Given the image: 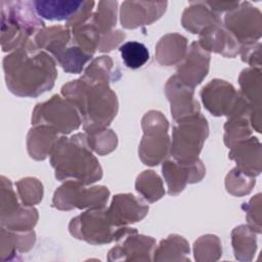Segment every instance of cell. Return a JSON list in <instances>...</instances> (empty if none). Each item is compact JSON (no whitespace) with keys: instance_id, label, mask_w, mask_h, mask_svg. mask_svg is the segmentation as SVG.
Masks as SVG:
<instances>
[{"instance_id":"obj_25","label":"cell","mask_w":262,"mask_h":262,"mask_svg":"<svg viewBox=\"0 0 262 262\" xmlns=\"http://www.w3.org/2000/svg\"><path fill=\"white\" fill-rule=\"evenodd\" d=\"M135 187L149 203L160 200L165 193L162 179L154 171H144L138 175Z\"/></svg>"},{"instance_id":"obj_31","label":"cell","mask_w":262,"mask_h":262,"mask_svg":"<svg viewBox=\"0 0 262 262\" xmlns=\"http://www.w3.org/2000/svg\"><path fill=\"white\" fill-rule=\"evenodd\" d=\"M225 184L228 192L242 196L244 194H248L252 190V187L255 184V179L254 177L239 171L237 168H234L227 175Z\"/></svg>"},{"instance_id":"obj_8","label":"cell","mask_w":262,"mask_h":262,"mask_svg":"<svg viewBox=\"0 0 262 262\" xmlns=\"http://www.w3.org/2000/svg\"><path fill=\"white\" fill-rule=\"evenodd\" d=\"M168 127L167 119L160 112L150 111L143 117L144 135L139 144V157L145 165H158L167 157L170 148Z\"/></svg>"},{"instance_id":"obj_18","label":"cell","mask_w":262,"mask_h":262,"mask_svg":"<svg viewBox=\"0 0 262 262\" xmlns=\"http://www.w3.org/2000/svg\"><path fill=\"white\" fill-rule=\"evenodd\" d=\"M229 158L237 164L236 168L249 176H257L261 172V148L256 137L247 138L232 147Z\"/></svg>"},{"instance_id":"obj_28","label":"cell","mask_w":262,"mask_h":262,"mask_svg":"<svg viewBox=\"0 0 262 262\" xmlns=\"http://www.w3.org/2000/svg\"><path fill=\"white\" fill-rule=\"evenodd\" d=\"M117 1H99L96 11L92 13V19L101 36L112 32L117 21Z\"/></svg>"},{"instance_id":"obj_27","label":"cell","mask_w":262,"mask_h":262,"mask_svg":"<svg viewBox=\"0 0 262 262\" xmlns=\"http://www.w3.org/2000/svg\"><path fill=\"white\" fill-rule=\"evenodd\" d=\"M121 57L129 69H139L149 59V52L146 46L137 41H129L119 47Z\"/></svg>"},{"instance_id":"obj_15","label":"cell","mask_w":262,"mask_h":262,"mask_svg":"<svg viewBox=\"0 0 262 262\" xmlns=\"http://www.w3.org/2000/svg\"><path fill=\"white\" fill-rule=\"evenodd\" d=\"M165 92L171 103V113L176 121L199 113L200 105L193 98V88L183 84L176 75L168 80Z\"/></svg>"},{"instance_id":"obj_36","label":"cell","mask_w":262,"mask_h":262,"mask_svg":"<svg viewBox=\"0 0 262 262\" xmlns=\"http://www.w3.org/2000/svg\"><path fill=\"white\" fill-rule=\"evenodd\" d=\"M211 10L217 14L222 11H230L238 6V1H205Z\"/></svg>"},{"instance_id":"obj_32","label":"cell","mask_w":262,"mask_h":262,"mask_svg":"<svg viewBox=\"0 0 262 262\" xmlns=\"http://www.w3.org/2000/svg\"><path fill=\"white\" fill-rule=\"evenodd\" d=\"M113 64L110 56H99L87 67L83 77L95 82L108 83L112 78Z\"/></svg>"},{"instance_id":"obj_12","label":"cell","mask_w":262,"mask_h":262,"mask_svg":"<svg viewBox=\"0 0 262 262\" xmlns=\"http://www.w3.org/2000/svg\"><path fill=\"white\" fill-rule=\"evenodd\" d=\"M163 175L168 185V193L178 194L187 183L200 181L205 175V167L200 160L191 164H182L177 161H166L163 164Z\"/></svg>"},{"instance_id":"obj_13","label":"cell","mask_w":262,"mask_h":262,"mask_svg":"<svg viewBox=\"0 0 262 262\" xmlns=\"http://www.w3.org/2000/svg\"><path fill=\"white\" fill-rule=\"evenodd\" d=\"M183 62L177 69L178 79L185 85L193 88L207 76L210 63V54L198 42H192L187 49Z\"/></svg>"},{"instance_id":"obj_2","label":"cell","mask_w":262,"mask_h":262,"mask_svg":"<svg viewBox=\"0 0 262 262\" xmlns=\"http://www.w3.org/2000/svg\"><path fill=\"white\" fill-rule=\"evenodd\" d=\"M61 93L79 111L86 132L106 128L117 115L118 99L108 83L82 77L63 85Z\"/></svg>"},{"instance_id":"obj_10","label":"cell","mask_w":262,"mask_h":262,"mask_svg":"<svg viewBox=\"0 0 262 262\" xmlns=\"http://www.w3.org/2000/svg\"><path fill=\"white\" fill-rule=\"evenodd\" d=\"M224 23L238 43H253L261 37V12L248 1L239 2L238 6L228 11Z\"/></svg>"},{"instance_id":"obj_30","label":"cell","mask_w":262,"mask_h":262,"mask_svg":"<svg viewBox=\"0 0 262 262\" xmlns=\"http://www.w3.org/2000/svg\"><path fill=\"white\" fill-rule=\"evenodd\" d=\"M16 186L24 206L31 207L42 200L43 186L38 179L32 177L20 179Z\"/></svg>"},{"instance_id":"obj_23","label":"cell","mask_w":262,"mask_h":262,"mask_svg":"<svg viewBox=\"0 0 262 262\" xmlns=\"http://www.w3.org/2000/svg\"><path fill=\"white\" fill-rule=\"evenodd\" d=\"M72 40V32L69 27L54 26L42 28L35 36L36 45L41 49H46L55 58L68 47Z\"/></svg>"},{"instance_id":"obj_21","label":"cell","mask_w":262,"mask_h":262,"mask_svg":"<svg viewBox=\"0 0 262 262\" xmlns=\"http://www.w3.org/2000/svg\"><path fill=\"white\" fill-rule=\"evenodd\" d=\"M219 21V14L211 10L205 1L190 2L181 18L184 29L192 34H200L207 27Z\"/></svg>"},{"instance_id":"obj_33","label":"cell","mask_w":262,"mask_h":262,"mask_svg":"<svg viewBox=\"0 0 262 262\" xmlns=\"http://www.w3.org/2000/svg\"><path fill=\"white\" fill-rule=\"evenodd\" d=\"M232 243L235 254L253 253L256 249V238L252 228L242 225L232 232Z\"/></svg>"},{"instance_id":"obj_14","label":"cell","mask_w":262,"mask_h":262,"mask_svg":"<svg viewBox=\"0 0 262 262\" xmlns=\"http://www.w3.org/2000/svg\"><path fill=\"white\" fill-rule=\"evenodd\" d=\"M237 95L231 84L219 79L212 80L201 92L206 108L214 116H227Z\"/></svg>"},{"instance_id":"obj_29","label":"cell","mask_w":262,"mask_h":262,"mask_svg":"<svg viewBox=\"0 0 262 262\" xmlns=\"http://www.w3.org/2000/svg\"><path fill=\"white\" fill-rule=\"evenodd\" d=\"M86 135L91 149L98 155H105L113 151L118 143L117 135L107 128L89 131L86 132Z\"/></svg>"},{"instance_id":"obj_16","label":"cell","mask_w":262,"mask_h":262,"mask_svg":"<svg viewBox=\"0 0 262 262\" xmlns=\"http://www.w3.org/2000/svg\"><path fill=\"white\" fill-rule=\"evenodd\" d=\"M106 211L113 223L121 227L144 218L148 212V206L135 195L124 193L115 195Z\"/></svg>"},{"instance_id":"obj_26","label":"cell","mask_w":262,"mask_h":262,"mask_svg":"<svg viewBox=\"0 0 262 262\" xmlns=\"http://www.w3.org/2000/svg\"><path fill=\"white\" fill-rule=\"evenodd\" d=\"M91 54L85 52L79 46L73 44L67 47L57 57L58 63L62 67L63 71L68 73L80 74L85 66V63L90 60Z\"/></svg>"},{"instance_id":"obj_17","label":"cell","mask_w":262,"mask_h":262,"mask_svg":"<svg viewBox=\"0 0 262 262\" xmlns=\"http://www.w3.org/2000/svg\"><path fill=\"white\" fill-rule=\"evenodd\" d=\"M200 46L206 51H214L224 56L233 57L239 50L235 37L221 24L215 23L200 33Z\"/></svg>"},{"instance_id":"obj_5","label":"cell","mask_w":262,"mask_h":262,"mask_svg":"<svg viewBox=\"0 0 262 262\" xmlns=\"http://www.w3.org/2000/svg\"><path fill=\"white\" fill-rule=\"evenodd\" d=\"M70 231L77 238L93 245H101L120 239L124 235L135 231L127 226H117L111 220L107 211L102 209H90L72 219Z\"/></svg>"},{"instance_id":"obj_1","label":"cell","mask_w":262,"mask_h":262,"mask_svg":"<svg viewBox=\"0 0 262 262\" xmlns=\"http://www.w3.org/2000/svg\"><path fill=\"white\" fill-rule=\"evenodd\" d=\"M8 89L18 96L35 97L51 89L57 77L55 61L31 40L3 61Z\"/></svg>"},{"instance_id":"obj_24","label":"cell","mask_w":262,"mask_h":262,"mask_svg":"<svg viewBox=\"0 0 262 262\" xmlns=\"http://www.w3.org/2000/svg\"><path fill=\"white\" fill-rule=\"evenodd\" d=\"M57 139V132L54 130L45 126H35L27 136L28 151L33 159L44 160L48 155L50 156Z\"/></svg>"},{"instance_id":"obj_4","label":"cell","mask_w":262,"mask_h":262,"mask_svg":"<svg viewBox=\"0 0 262 262\" xmlns=\"http://www.w3.org/2000/svg\"><path fill=\"white\" fill-rule=\"evenodd\" d=\"M1 7V45L3 51L17 49L30 36L44 28V21L38 17L34 2L6 1Z\"/></svg>"},{"instance_id":"obj_3","label":"cell","mask_w":262,"mask_h":262,"mask_svg":"<svg viewBox=\"0 0 262 262\" xmlns=\"http://www.w3.org/2000/svg\"><path fill=\"white\" fill-rule=\"evenodd\" d=\"M50 162L58 180H75L87 185L102 177L99 162L84 133L59 137L50 152Z\"/></svg>"},{"instance_id":"obj_34","label":"cell","mask_w":262,"mask_h":262,"mask_svg":"<svg viewBox=\"0 0 262 262\" xmlns=\"http://www.w3.org/2000/svg\"><path fill=\"white\" fill-rule=\"evenodd\" d=\"M239 49L244 61L250 63L253 68L256 66L255 59L260 64V43L253 42L242 44V47H239Z\"/></svg>"},{"instance_id":"obj_9","label":"cell","mask_w":262,"mask_h":262,"mask_svg":"<svg viewBox=\"0 0 262 262\" xmlns=\"http://www.w3.org/2000/svg\"><path fill=\"white\" fill-rule=\"evenodd\" d=\"M108 196L110 190L105 186L85 187L81 182L68 180L55 190L52 206L58 210L102 209Z\"/></svg>"},{"instance_id":"obj_19","label":"cell","mask_w":262,"mask_h":262,"mask_svg":"<svg viewBox=\"0 0 262 262\" xmlns=\"http://www.w3.org/2000/svg\"><path fill=\"white\" fill-rule=\"evenodd\" d=\"M37 14L49 20H66L75 18L84 8L86 1L75 0H37L33 1Z\"/></svg>"},{"instance_id":"obj_22","label":"cell","mask_w":262,"mask_h":262,"mask_svg":"<svg viewBox=\"0 0 262 262\" xmlns=\"http://www.w3.org/2000/svg\"><path fill=\"white\" fill-rule=\"evenodd\" d=\"M187 52L185 37L173 33L164 36L156 47V57L161 64L171 66L180 62Z\"/></svg>"},{"instance_id":"obj_20","label":"cell","mask_w":262,"mask_h":262,"mask_svg":"<svg viewBox=\"0 0 262 262\" xmlns=\"http://www.w3.org/2000/svg\"><path fill=\"white\" fill-rule=\"evenodd\" d=\"M239 85L243 95L248 100L252 108L251 123L256 131L261 130L260 119V98H261V72L260 69L250 68L244 70L239 76Z\"/></svg>"},{"instance_id":"obj_35","label":"cell","mask_w":262,"mask_h":262,"mask_svg":"<svg viewBox=\"0 0 262 262\" xmlns=\"http://www.w3.org/2000/svg\"><path fill=\"white\" fill-rule=\"evenodd\" d=\"M125 39V34L121 31H112L107 34H104L100 38L98 50L99 51H108L116 47L120 42Z\"/></svg>"},{"instance_id":"obj_6","label":"cell","mask_w":262,"mask_h":262,"mask_svg":"<svg viewBox=\"0 0 262 262\" xmlns=\"http://www.w3.org/2000/svg\"><path fill=\"white\" fill-rule=\"evenodd\" d=\"M207 120L200 114L178 120L173 129L171 155L174 160L182 164L195 162L203 144L208 136Z\"/></svg>"},{"instance_id":"obj_11","label":"cell","mask_w":262,"mask_h":262,"mask_svg":"<svg viewBox=\"0 0 262 262\" xmlns=\"http://www.w3.org/2000/svg\"><path fill=\"white\" fill-rule=\"evenodd\" d=\"M167 5V1H124L120 10L121 24L126 29L150 25L162 16Z\"/></svg>"},{"instance_id":"obj_7","label":"cell","mask_w":262,"mask_h":262,"mask_svg":"<svg viewBox=\"0 0 262 262\" xmlns=\"http://www.w3.org/2000/svg\"><path fill=\"white\" fill-rule=\"evenodd\" d=\"M81 123L76 106L59 95H53L49 100L37 104L33 111V125L45 126L57 133L69 134L78 129Z\"/></svg>"}]
</instances>
